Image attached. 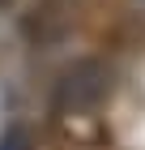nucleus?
I'll use <instances>...</instances> for the list:
<instances>
[{"instance_id": "nucleus-1", "label": "nucleus", "mask_w": 145, "mask_h": 150, "mask_svg": "<svg viewBox=\"0 0 145 150\" xmlns=\"http://www.w3.org/2000/svg\"><path fill=\"white\" fill-rule=\"evenodd\" d=\"M102 90H107V77H102L98 64H77V69L60 81V103L73 107V112H81V107H94V103H98Z\"/></svg>"}]
</instances>
